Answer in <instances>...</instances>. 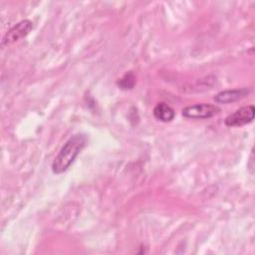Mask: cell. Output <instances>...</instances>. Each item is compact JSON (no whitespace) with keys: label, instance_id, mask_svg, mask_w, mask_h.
Wrapping results in <instances>:
<instances>
[{"label":"cell","instance_id":"cell-1","mask_svg":"<svg viewBox=\"0 0 255 255\" xmlns=\"http://www.w3.org/2000/svg\"><path fill=\"white\" fill-rule=\"evenodd\" d=\"M88 142L85 133H76L72 135L62 146L52 162V171L60 174L66 171Z\"/></svg>","mask_w":255,"mask_h":255},{"label":"cell","instance_id":"cell-2","mask_svg":"<svg viewBox=\"0 0 255 255\" xmlns=\"http://www.w3.org/2000/svg\"><path fill=\"white\" fill-rule=\"evenodd\" d=\"M220 112V108L212 104H195L188 106L182 110V116L188 119L203 120L209 119L217 115Z\"/></svg>","mask_w":255,"mask_h":255},{"label":"cell","instance_id":"cell-3","mask_svg":"<svg viewBox=\"0 0 255 255\" xmlns=\"http://www.w3.org/2000/svg\"><path fill=\"white\" fill-rule=\"evenodd\" d=\"M254 114H255L254 106L252 105L245 106L236 110L231 115H229L225 119L224 124L227 127H241V126L250 124L254 120Z\"/></svg>","mask_w":255,"mask_h":255},{"label":"cell","instance_id":"cell-4","mask_svg":"<svg viewBox=\"0 0 255 255\" xmlns=\"http://www.w3.org/2000/svg\"><path fill=\"white\" fill-rule=\"evenodd\" d=\"M33 28V23L30 20H22L14 25L3 37L2 44L9 45L24 37H26Z\"/></svg>","mask_w":255,"mask_h":255},{"label":"cell","instance_id":"cell-5","mask_svg":"<svg viewBox=\"0 0 255 255\" xmlns=\"http://www.w3.org/2000/svg\"><path fill=\"white\" fill-rule=\"evenodd\" d=\"M249 91L246 88L225 90L218 93L214 97V100L216 103H219V104H229V103H233L238 100H241L242 98L246 97Z\"/></svg>","mask_w":255,"mask_h":255},{"label":"cell","instance_id":"cell-6","mask_svg":"<svg viewBox=\"0 0 255 255\" xmlns=\"http://www.w3.org/2000/svg\"><path fill=\"white\" fill-rule=\"evenodd\" d=\"M173 109L165 103H158L153 109V117L160 122L168 123L171 122L174 118Z\"/></svg>","mask_w":255,"mask_h":255},{"label":"cell","instance_id":"cell-7","mask_svg":"<svg viewBox=\"0 0 255 255\" xmlns=\"http://www.w3.org/2000/svg\"><path fill=\"white\" fill-rule=\"evenodd\" d=\"M134 83H135V78L133 74L131 72H128L123 78L120 79V81L118 82V85L121 89L128 90V89H131L134 86Z\"/></svg>","mask_w":255,"mask_h":255}]
</instances>
